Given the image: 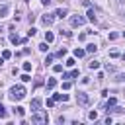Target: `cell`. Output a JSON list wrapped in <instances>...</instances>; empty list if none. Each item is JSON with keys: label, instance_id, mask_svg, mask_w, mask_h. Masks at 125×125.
Wrapping results in <instances>:
<instances>
[{"label": "cell", "instance_id": "1", "mask_svg": "<svg viewBox=\"0 0 125 125\" xmlns=\"http://www.w3.org/2000/svg\"><path fill=\"white\" fill-rule=\"evenodd\" d=\"M8 96H10L14 102H16V100H23V98H25V88H23V86H12Z\"/></svg>", "mask_w": 125, "mask_h": 125}, {"label": "cell", "instance_id": "2", "mask_svg": "<svg viewBox=\"0 0 125 125\" xmlns=\"http://www.w3.org/2000/svg\"><path fill=\"white\" fill-rule=\"evenodd\" d=\"M76 102H78L80 105H88V104H90V96L84 94V92H78V94H76Z\"/></svg>", "mask_w": 125, "mask_h": 125}, {"label": "cell", "instance_id": "3", "mask_svg": "<svg viewBox=\"0 0 125 125\" xmlns=\"http://www.w3.org/2000/svg\"><path fill=\"white\" fill-rule=\"evenodd\" d=\"M84 23H86V20H84L82 16H72V18H70V25H72V27H80V25H84Z\"/></svg>", "mask_w": 125, "mask_h": 125}, {"label": "cell", "instance_id": "4", "mask_svg": "<svg viewBox=\"0 0 125 125\" xmlns=\"http://www.w3.org/2000/svg\"><path fill=\"white\" fill-rule=\"evenodd\" d=\"M115 105H117V100H115V98H109V100L105 102V111H107V113H111V109H113Z\"/></svg>", "mask_w": 125, "mask_h": 125}, {"label": "cell", "instance_id": "5", "mask_svg": "<svg viewBox=\"0 0 125 125\" xmlns=\"http://www.w3.org/2000/svg\"><path fill=\"white\" fill-rule=\"evenodd\" d=\"M31 121H33V123H47V115L35 113V115H31Z\"/></svg>", "mask_w": 125, "mask_h": 125}, {"label": "cell", "instance_id": "6", "mask_svg": "<svg viewBox=\"0 0 125 125\" xmlns=\"http://www.w3.org/2000/svg\"><path fill=\"white\" fill-rule=\"evenodd\" d=\"M41 21H43L45 25H51V23L55 21V16H51V14H45V16H41Z\"/></svg>", "mask_w": 125, "mask_h": 125}, {"label": "cell", "instance_id": "7", "mask_svg": "<svg viewBox=\"0 0 125 125\" xmlns=\"http://www.w3.org/2000/svg\"><path fill=\"white\" fill-rule=\"evenodd\" d=\"M39 107H41V100L39 98H33L31 100V111H39Z\"/></svg>", "mask_w": 125, "mask_h": 125}, {"label": "cell", "instance_id": "8", "mask_svg": "<svg viewBox=\"0 0 125 125\" xmlns=\"http://www.w3.org/2000/svg\"><path fill=\"white\" fill-rule=\"evenodd\" d=\"M8 12H10V6L8 4H0V18H6Z\"/></svg>", "mask_w": 125, "mask_h": 125}, {"label": "cell", "instance_id": "9", "mask_svg": "<svg viewBox=\"0 0 125 125\" xmlns=\"http://www.w3.org/2000/svg\"><path fill=\"white\" fill-rule=\"evenodd\" d=\"M66 14H68V10H66V8H59V10L55 12V18H61V20H62Z\"/></svg>", "mask_w": 125, "mask_h": 125}, {"label": "cell", "instance_id": "10", "mask_svg": "<svg viewBox=\"0 0 125 125\" xmlns=\"http://www.w3.org/2000/svg\"><path fill=\"white\" fill-rule=\"evenodd\" d=\"M53 100H55V102H66V100H68V96H66V94H55V96H53Z\"/></svg>", "mask_w": 125, "mask_h": 125}, {"label": "cell", "instance_id": "11", "mask_svg": "<svg viewBox=\"0 0 125 125\" xmlns=\"http://www.w3.org/2000/svg\"><path fill=\"white\" fill-rule=\"evenodd\" d=\"M86 16H88V20H90L92 23H96V12H94L92 8H88V14H86Z\"/></svg>", "mask_w": 125, "mask_h": 125}, {"label": "cell", "instance_id": "12", "mask_svg": "<svg viewBox=\"0 0 125 125\" xmlns=\"http://www.w3.org/2000/svg\"><path fill=\"white\" fill-rule=\"evenodd\" d=\"M96 51H98V45L96 43H88L86 45V53H96Z\"/></svg>", "mask_w": 125, "mask_h": 125}, {"label": "cell", "instance_id": "13", "mask_svg": "<svg viewBox=\"0 0 125 125\" xmlns=\"http://www.w3.org/2000/svg\"><path fill=\"white\" fill-rule=\"evenodd\" d=\"M84 55H86V51H84V49H78V47L74 49V57H76V59H80V57H84Z\"/></svg>", "mask_w": 125, "mask_h": 125}, {"label": "cell", "instance_id": "14", "mask_svg": "<svg viewBox=\"0 0 125 125\" xmlns=\"http://www.w3.org/2000/svg\"><path fill=\"white\" fill-rule=\"evenodd\" d=\"M55 86H57V78H49V80H47V88H49V90H53Z\"/></svg>", "mask_w": 125, "mask_h": 125}, {"label": "cell", "instance_id": "15", "mask_svg": "<svg viewBox=\"0 0 125 125\" xmlns=\"http://www.w3.org/2000/svg\"><path fill=\"white\" fill-rule=\"evenodd\" d=\"M53 39H55V35H53L51 31H45V41H47V43H53Z\"/></svg>", "mask_w": 125, "mask_h": 125}, {"label": "cell", "instance_id": "16", "mask_svg": "<svg viewBox=\"0 0 125 125\" xmlns=\"http://www.w3.org/2000/svg\"><path fill=\"white\" fill-rule=\"evenodd\" d=\"M98 66H100V61H90V62H88V68H92V70L98 68Z\"/></svg>", "mask_w": 125, "mask_h": 125}, {"label": "cell", "instance_id": "17", "mask_svg": "<svg viewBox=\"0 0 125 125\" xmlns=\"http://www.w3.org/2000/svg\"><path fill=\"white\" fill-rule=\"evenodd\" d=\"M10 41H12L14 45H18V43H21V39H20L18 35H10Z\"/></svg>", "mask_w": 125, "mask_h": 125}, {"label": "cell", "instance_id": "18", "mask_svg": "<svg viewBox=\"0 0 125 125\" xmlns=\"http://www.w3.org/2000/svg\"><path fill=\"white\" fill-rule=\"evenodd\" d=\"M39 51H43V53H45V51H49V43H47V41H43V43L39 45Z\"/></svg>", "mask_w": 125, "mask_h": 125}, {"label": "cell", "instance_id": "19", "mask_svg": "<svg viewBox=\"0 0 125 125\" xmlns=\"http://www.w3.org/2000/svg\"><path fill=\"white\" fill-rule=\"evenodd\" d=\"M14 113H18V115H20V117H23V113H25V109H23V107H20V105H18V107H16V109H14Z\"/></svg>", "mask_w": 125, "mask_h": 125}, {"label": "cell", "instance_id": "20", "mask_svg": "<svg viewBox=\"0 0 125 125\" xmlns=\"http://www.w3.org/2000/svg\"><path fill=\"white\" fill-rule=\"evenodd\" d=\"M109 57H111V59H117V57H119V51H117V49L109 51Z\"/></svg>", "mask_w": 125, "mask_h": 125}, {"label": "cell", "instance_id": "21", "mask_svg": "<svg viewBox=\"0 0 125 125\" xmlns=\"http://www.w3.org/2000/svg\"><path fill=\"white\" fill-rule=\"evenodd\" d=\"M10 57H12V53H10L8 49H6V51H2V59H4V61H6V59H10Z\"/></svg>", "mask_w": 125, "mask_h": 125}, {"label": "cell", "instance_id": "22", "mask_svg": "<svg viewBox=\"0 0 125 125\" xmlns=\"http://www.w3.org/2000/svg\"><path fill=\"white\" fill-rule=\"evenodd\" d=\"M20 78H21V82H29V80H31V76H29L27 72H25V74H21Z\"/></svg>", "mask_w": 125, "mask_h": 125}, {"label": "cell", "instance_id": "23", "mask_svg": "<svg viewBox=\"0 0 125 125\" xmlns=\"http://www.w3.org/2000/svg\"><path fill=\"white\" fill-rule=\"evenodd\" d=\"M88 117H90L92 121H96V119H98V111H90V113H88Z\"/></svg>", "mask_w": 125, "mask_h": 125}, {"label": "cell", "instance_id": "24", "mask_svg": "<svg viewBox=\"0 0 125 125\" xmlns=\"http://www.w3.org/2000/svg\"><path fill=\"white\" fill-rule=\"evenodd\" d=\"M64 55H66V49H64V47H62V49H59V53H57V57H61V59H62Z\"/></svg>", "mask_w": 125, "mask_h": 125}, {"label": "cell", "instance_id": "25", "mask_svg": "<svg viewBox=\"0 0 125 125\" xmlns=\"http://www.w3.org/2000/svg\"><path fill=\"white\" fill-rule=\"evenodd\" d=\"M113 80H115V82H123V80H125V74H117Z\"/></svg>", "mask_w": 125, "mask_h": 125}, {"label": "cell", "instance_id": "26", "mask_svg": "<svg viewBox=\"0 0 125 125\" xmlns=\"http://www.w3.org/2000/svg\"><path fill=\"white\" fill-rule=\"evenodd\" d=\"M2 117H6V107L0 104V119H2Z\"/></svg>", "mask_w": 125, "mask_h": 125}, {"label": "cell", "instance_id": "27", "mask_svg": "<svg viewBox=\"0 0 125 125\" xmlns=\"http://www.w3.org/2000/svg\"><path fill=\"white\" fill-rule=\"evenodd\" d=\"M35 33H37V29H35V27H29V31H27V35H29V37H33Z\"/></svg>", "mask_w": 125, "mask_h": 125}, {"label": "cell", "instance_id": "28", "mask_svg": "<svg viewBox=\"0 0 125 125\" xmlns=\"http://www.w3.org/2000/svg\"><path fill=\"white\" fill-rule=\"evenodd\" d=\"M51 62H53V55H47L45 57V64H51Z\"/></svg>", "mask_w": 125, "mask_h": 125}, {"label": "cell", "instance_id": "29", "mask_svg": "<svg viewBox=\"0 0 125 125\" xmlns=\"http://www.w3.org/2000/svg\"><path fill=\"white\" fill-rule=\"evenodd\" d=\"M74 62H76L74 59H66V62H64V64H66V66H74Z\"/></svg>", "mask_w": 125, "mask_h": 125}, {"label": "cell", "instance_id": "30", "mask_svg": "<svg viewBox=\"0 0 125 125\" xmlns=\"http://www.w3.org/2000/svg\"><path fill=\"white\" fill-rule=\"evenodd\" d=\"M23 70L29 72V70H31V62H23Z\"/></svg>", "mask_w": 125, "mask_h": 125}, {"label": "cell", "instance_id": "31", "mask_svg": "<svg viewBox=\"0 0 125 125\" xmlns=\"http://www.w3.org/2000/svg\"><path fill=\"white\" fill-rule=\"evenodd\" d=\"M53 70H55V72H62V64H55Z\"/></svg>", "mask_w": 125, "mask_h": 125}, {"label": "cell", "instance_id": "32", "mask_svg": "<svg viewBox=\"0 0 125 125\" xmlns=\"http://www.w3.org/2000/svg\"><path fill=\"white\" fill-rule=\"evenodd\" d=\"M117 37H119V33H115V31H111V33H109V39H111V41H113V39H117Z\"/></svg>", "mask_w": 125, "mask_h": 125}, {"label": "cell", "instance_id": "33", "mask_svg": "<svg viewBox=\"0 0 125 125\" xmlns=\"http://www.w3.org/2000/svg\"><path fill=\"white\" fill-rule=\"evenodd\" d=\"M39 86H43V80L41 78H35V88H39Z\"/></svg>", "mask_w": 125, "mask_h": 125}, {"label": "cell", "instance_id": "34", "mask_svg": "<svg viewBox=\"0 0 125 125\" xmlns=\"http://www.w3.org/2000/svg\"><path fill=\"white\" fill-rule=\"evenodd\" d=\"M53 105H55V100L49 98V100H47V107H53Z\"/></svg>", "mask_w": 125, "mask_h": 125}, {"label": "cell", "instance_id": "35", "mask_svg": "<svg viewBox=\"0 0 125 125\" xmlns=\"http://www.w3.org/2000/svg\"><path fill=\"white\" fill-rule=\"evenodd\" d=\"M111 121H113V119H111V117H109V115H107V117H105V119H104V123H105V125H111Z\"/></svg>", "mask_w": 125, "mask_h": 125}, {"label": "cell", "instance_id": "36", "mask_svg": "<svg viewBox=\"0 0 125 125\" xmlns=\"http://www.w3.org/2000/svg\"><path fill=\"white\" fill-rule=\"evenodd\" d=\"M76 76H78V70H76V68H74V70H72V72H70V78H76Z\"/></svg>", "mask_w": 125, "mask_h": 125}, {"label": "cell", "instance_id": "37", "mask_svg": "<svg viewBox=\"0 0 125 125\" xmlns=\"http://www.w3.org/2000/svg\"><path fill=\"white\" fill-rule=\"evenodd\" d=\"M70 86H72V84H70V82H68V80H66V82H64V84H62V88H64V90H68V88H70Z\"/></svg>", "mask_w": 125, "mask_h": 125}, {"label": "cell", "instance_id": "38", "mask_svg": "<svg viewBox=\"0 0 125 125\" xmlns=\"http://www.w3.org/2000/svg\"><path fill=\"white\" fill-rule=\"evenodd\" d=\"M41 4H45V6H49V4H51V0H41Z\"/></svg>", "mask_w": 125, "mask_h": 125}, {"label": "cell", "instance_id": "39", "mask_svg": "<svg viewBox=\"0 0 125 125\" xmlns=\"http://www.w3.org/2000/svg\"><path fill=\"white\" fill-rule=\"evenodd\" d=\"M2 64H4V59H2V57H0V66H2Z\"/></svg>", "mask_w": 125, "mask_h": 125}, {"label": "cell", "instance_id": "40", "mask_svg": "<svg viewBox=\"0 0 125 125\" xmlns=\"http://www.w3.org/2000/svg\"><path fill=\"white\" fill-rule=\"evenodd\" d=\"M121 59H123V61H125V53H123V55H121Z\"/></svg>", "mask_w": 125, "mask_h": 125}, {"label": "cell", "instance_id": "41", "mask_svg": "<svg viewBox=\"0 0 125 125\" xmlns=\"http://www.w3.org/2000/svg\"><path fill=\"white\" fill-rule=\"evenodd\" d=\"M121 35H123V39H125V31H123V33H121Z\"/></svg>", "mask_w": 125, "mask_h": 125}, {"label": "cell", "instance_id": "42", "mask_svg": "<svg viewBox=\"0 0 125 125\" xmlns=\"http://www.w3.org/2000/svg\"><path fill=\"white\" fill-rule=\"evenodd\" d=\"M119 2H125V0H119Z\"/></svg>", "mask_w": 125, "mask_h": 125}, {"label": "cell", "instance_id": "43", "mask_svg": "<svg viewBox=\"0 0 125 125\" xmlns=\"http://www.w3.org/2000/svg\"><path fill=\"white\" fill-rule=\"evenodd\" d=\"M123 94H125V90H123Z\"/></svg>", "mask_w": 125, "mask_h": 125}]
</instances>
